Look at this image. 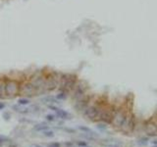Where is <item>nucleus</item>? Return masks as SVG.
Returning <instances> with one entry per match:
<instances>
[{"instance_id": "17", "label": "nucleus", "mask_w": 157, "mask_h": 147, "mask_svg": "<svg viewBox=\"0 0 157 147\" xmlns=\"http://www.w3.org/2000/svg\"><path fill=\"white\" fill-rule=\"evenodd\" d=\"M149 141H150V138L145 136H141L139 138H137L136 143L139 144V145H140V146H145V145L148 144Z\"/></svg>"}, {"instance_id": "6", "label": "nucleus", "mask_w": 157, "mask_h": 147, "mask_svg": "<svg viewBox=\"0 0 157 147\" xmlns=\"http://www.w3.org/2000/svg\"><path fill=\"white\" fill-rule=\"evenodd\" d=\"M88 85L86 83V81H78V79L76 85L74 86L73 90L70 93L71 99H72L73 102L77 101L82 97H84L85 94H88Z\"/></svg>"}, {"instance_id": "23", "label": "nucleus", "mask_w": 157, "mask_h": 147, "mask_svg": "<svg viewBox=\"0 0 157 147\" xmlns=\"http://www.w3.org/2000/svg\"><path fill=\"white\" fill-rule=\"evenodd\" d=\"M44 118H45V121L48 123H54L57 120V117L55 116V114H47Z\"/></svg>"}, {"instance_id": "32", "label": "nucleus", "mask_w": 157, "mask_h": 147, "mask_svg": "<svg viewBox=\"0 0 157 147\" xmlns=\"http://www.w3.org/2000/svg\"><path fill=\"white\" fill-rule=\"evenodd\" d=\"M30 147H43V146L40 144H37V143H33V144L30 145Z\"/></svg>"}, {"instance_id": "25", "label": "nucleus", "mask_w": 157, "mask_h": 147, "mask_svg": "<svg viewBox=\"0 0 157 147\" xmlns=\"http://www.w3.org/2000/svg\"><path fill=\"white\" fill-rule=\"evenodd\" d=\"M54 136H55V133L53 130H51V129H46L44 132H42V136H44V137L51 138V137H54Z\"/></svg>"}, {"instance_id": "15", "label": "nucleus", "mask_w": 157, "mask_h": 147, "mask_svg": "<svg viewBox=\"0 0 157 147\" xmlns=\"http://www.w3.org/2000/svg\"><path fill=\"white\" fill-rule=\"evenodd\" d=\"M12 110L14 111V112L18 113V114H21V115H27L30 114V110H29V107L26 108V107H24L22 105H19V104H15V105H12Z\"/></svg>"}, {"instance_id": "16", "label": "nucleus", "mask_w": 157, "mask_h": 147, "mask_svg": "<svg viewBox=\"0 0 157 147\" xmlns=\"http://www.w3.org/2000/svg\"><path fill=\"white\" fill-rule=\"evenodd\" d=\"M49 129H50V126L47 124V123H44V122L35 124L33 128L34 130H35V132H39V133H42V132H44V130Z\"/></svg>"}, {"instance_id": "10", "label": "nucleus", "mask_w": 157, "mask_h": 147, "mask_svg": "<svg viewBox=\"0 0 157 147\" xmlns=\"http://www.w3.org/2000/svg\"><path fill=\"white\" fill-rule=\"evenodd\" d=\"M115 109H116V107L114 105H110L106 103V105L103 107V109H102V112L100 114L98 122H103L105 124L110 125L111 124L112 119H113L114 113H115Z\"/></svg>"}, {"instance_id": "19", "label": "nucleus", "mask_w": 157, "mask_h": 147, "mask_svg": "<svg viewBox=\"0 0 157 147\" xmlns=\"http://www.w3.org/2000/svg\"><path fill=\"white\" fill-rule=\"evenodd\" d=\"M68 96H69V94L68 93H66V92H63V91H59V92L56 94V97L59 101H64V100H66L67 98H68Z\"/></svg>"}, {"instance_id": "13", "label": "nucleus", "mask_w": 157, "mask_h": 147, "mask_svg": "<svg viewBox=\"0 0 157 147\" xmlns=\"http://www.w3.org/2000/svg\"><path fill=\"white\" fill-rule=\"evenodd\" d=\"M98 143L104 147H120L122 145L120 141L113 139V138H105V139L100 140Z\"/></svg>"}, {"instance_id": "18", "label": "nucleus", "mask_w": 157, "mask_h": 147, "mask_svg": "<svg viewBox=\"0 0 157 147\" xmlns=\"http://www.w3.org/2000/svg\"><path fill=\"white\" fill-rule=\"evenodd\" d=\"M10 142H12V139L10 137L5 136H1V134H0V147L5 146L8 143H10Z\"/></svg>"}, {"instance_id": "2", "label": "nucleus", "mask_w": 157, "mask_h": 147, "mask_svg": "<svg viewBox=\"0 0 157 147\" xmlns=\"http://www.w3.org/2000/svg\"><path fill=\"white\" fill-rule=\"evenodd\" d=\"M4 82H5V99H13L19 96L22 81L9 77H4Z\"/></svg>"}, {"instance_id": "34", "label": "nucleus", "mask_w": 157, "mask_h": 147, "mask_svg": "<svg viewBox=\"0 0 157 147\" xmlns=\"http://www.w3.org/2000/svg\"><path fill=\"white\" fill-rule=\"evenodd\" d=\"M151 143L153 144V145H157V139H153L152 141H150Z\"/></svg>"}, {"instance_id": "1", "label": "nucleus", "mask_w": 157, "mask_h": 147, "mask_svg": "<svg viewBox=\"0 0 157 147\" xmlns=\"http://www.w3.org/2000/svg\"><path fill=\"white\" fill-rule=\"evenodd\" d=\"M105 105L106 102L103 100H96L93 103L90 102L89 105L86 107V109L82 112V116L90 122L97 123L98 120H99L102 109H103Z\"/></svg>"}, {"instance_id": "28", "label": "nucleus", "mask_w": 157, "mask_h": 147, "mask_svg": "<svg viewBox=\"0 0 157 147\" xmlns=\"http://www.w3.org/2000/svg\"><path fill=\"white\" fill-rule=\"evenodd\" d=\"M62 147H76L74 141H64L62 143Z\"/></svg>"}, {"instance_id": "22", "label": "nucleus", "mask_w": 157, "mask_h": 147, "mask_svg": "<svg viewBox=\"0 0 157 147\" xmlns=\"http://www.w3.org/2000/svg\"><path fill=\"white\" fill-rule=\"evenodd\" d=\"M108 126L109 125L105 124V123H103V122H97L96 123V128L99 129V130H101V132H104V130L107 129Z\"/></svg>"}, {"instance_id": "7", "label": "nucleus", "mask_w": 157, "mask_h": 147, "mask_svg": "<svg viewBox=\"0 0 157 147\" xmlns=\"http://www.w3.org/2000/svg\"><path fill=\"white\" fill-rule=\"evenodd\" d=\"M136 126V116L131 110L129 111V113L126 117V120L124 122V124L122 125L121 129L119 132H121L124 134H131L135 132Z\"/></svg>"}, {"instance_id": "33", "label": "nucleus", "mask_w": 157, "mask_h": 147, "mask_svg": "<svg viewBox=\"0 0 157 147\" xmlns=\"http://www.w3.org/2000/svg\"><path fill=\"white\" fill-rule=\"evenodd\" d=\"M6 107L5 105V103H3V102H0V110H3L4 108Z\"/></svg>"}, {"instance_id": "30", "label": "nucleus", "mask_w": 157, "mask_h": 147, "mask_svg": "<svg viewBox=\"0 0 157 147\" xmlns=\"http://www.w3.org/2000/svg\"><path fill=\"white\" fill-rule=\"evenodd\" d=\"M5 147H18V145L14 143V142H10V143H8Z\"/></svg>"}, {"instance_id": "8", "label": "nucleus", "mask_w": 157, "mask_h": 147, "mask_svg": "<svg viewBox=\"0 0 157 147\" xmlns=\"http://www.w3.org/2000/svg\"><path fill=\"white\" fill-rule=\"evenodd\" d=\"M20 95L23 97L27 98H33L34 96H38L37 90L34 86V85L31 83L29 79H24L21 82V87H20Z\"/></svg>"}, {"instance_id": "27", "label": "nucleus", "mask_w": 157, "mask_h": 147, "mask_svg": "<svg viewBox=\"0 0 157 147\" xmlns=\"http://www.w3.org/2000/svg\"><path fill=\"white\" fill-rule=\"evenodd\" d=\"M46 147H62V143H60V142L58 141H53V142L47 143Z\"/></svg>"}, {"instance_id": "31", "label": "nucleus", "mask_w": 157, "mask_h": 147, "mask_svg": "<svg viewBox=\"0 0 157 147\" xmlns=\"http://www.w3.org/2000/svg\"><path fill=\"white\" fill-rule=\"evenodd\" d=\"M21 123H24V122H26V123H33V121H30V120H27V119H20L19 120Z\"/></svg>"}, {"instance_id": "14", "label": "nucleus", "mask_w": 157, "mask_h": 147, "mask_svg": "<svg viewBox=\"0 0 157 147\" xmlns=\"http://www.w3.org/2000/svg\"><path fill=\"white\" fill-rule=\"evenodd\" d=\"M40 101L43 103V104H45L46 106L48 105H58L60 101L58 100V99L55 97V96H52V95H45V96H43Z\"/></svg>"}, {"instance_id": "5", "label": "nucleus", "mask_w": 157, "mask_h": 147, "mask_svg": "<svg viewBox=\"0 0 157 147\" xmlns=\"http://www.w3.org/2000/svg\"><path fill=\"white\" fill-rule=\"evenodd\" d=\"M45 75H46L45 72H43V71H38V72H35L33 75H30V78H27L31 83H33L35 88H37L38 96L39 95L46 94L45 89H44Z\"/></svg>"}, {"instance_id": "20", "label": "nucleus", "mask_w": 157, "mask_h": 147, "mask_svg": "<svg viewBox=\"0 0 157 147\" xmlns=\"http://www.w3.org/2000/svg\"><path fill=\"white\" fill-rule=\"evenodd\" d=\"M17 104L19 105H22V106H26V105H29L30 104V98H27V97H21L18 100Z\"/></svg>"}, {"instance_id": "11", "label": "nucleus", "mask_w": 157, "mask_h": 147, "mask_svg": "<svg viewBox=\"0 0 157 147\" xmlns=\"http://www.w3.org/2000/svg\"><path fill=\"white\" fill-rule=\"evenodd\" d=\"M91 102V96L89 94H85L84 97H82L78 100L74 102V109L77 111L78 113H82L86 109V107L89 105Z\"/></svg>"}, {"instance_id": "4", "label": "nucleus", "mask_w": 157, "mask_h": 147, "mask_svg": "<svg viewBox=\"0 0 157 147\" xmlns=\"http://www.w3.org/2000/svg\"><path fill=\"white\" fill-rule=\"evenodd\" d=\"M130 110L131 109H130V107H128L127 105H122L120 107H116L115 113H114V116L110 126H111L113 129H115L116 130H120L121 126L124 124L126 117H127Z\"/></svg>"}, {"instance_id": "29", "label": "nucleus", "mask_w": 157, "mask_h": 147, "mask_svg": "<svg viewBox=\"0 0 157 147\" xmlns=\"http://www.w3.org/2000/svg\"><path fill=\"white\" fill-rule=\"evenodd\" d=\"M62 129L64 130V132H66V133H76V129H71V128H66V126H63Z\"/></svg>"}, {"instance_id": "24", "label": "nucleus", "mask_w": 157, "mask_h": 147, "mask_svg": "<svg viewBox=\"0 0 157 147\" xmlns=\"http://www.w3.org/2000/svg\"><path fill=\"white\" fill-rule=\"evenodd\" d=\"M2 118L5 122H9L12 118V113L10 112V111H4V112L2 113Z\"/></svg>"}, {"instance_id": "26", "label": "nucleus", "mask_w": 157, "mask_h": 147, "mask_svg": "<svg viewBox=\"0 0 157 147\" xmlns=\"http://www.w3.org/2000/svg\"><path fill=\"white\" fill-rule=\"evenodd\" d=\"M74 143L76 145V147H85V146L89 145L88 142L85 140H75Z\"/></svg>"}, {"instance_id": "12", "label": "nucleus", "mask_w": 157, "mask_h": 147, "mask_svg": "<svg viewBox=\"0 0 157 147\" xmlns=\"http://www.w3.org/2000/svg\"><path fill=\"white\" fill-rule=\"evenodd\" d=\"M50 110H52L54 114H55V116H56L58 119H60V120L62 121H70V120H72L73 119V115L69 113V112H67V111L65 110H63L61 108H59V107H57L56 105H48L47 106Z\"/></svg>"}, {"instance_id": "9", "label": "nucleus", "mask_w": 157, "mask_h": 147, "mask_svg": "<svg viewBox=\"0 0 157 147\" xmlns=\"http://www.w3.org/2000/svg\"><path fill=\"white\" fill-rule=\"evenodd\" d=\"M143 132L149 138L157 136V121L154 117L149 118L143 123Z\"/></svg>"}, {"instance_id": "3", "label": "nucleus", "mask_w": 157, "mask_h": 147, "mask_svg": "<svg viewBox=\"0 0 157 147\" xmlns=\"http://www.w3.org/2000/svg\"><path fill=\"white\" fill-rule=\"evenodd\" d=\"M78 81V77L75 74H61L60 81H59L58 90L66 92L70 95L71 91L73 90L74 86Z\"/></svg>"}, {"instance_id": "35", "label": "nucleus", "mask_w": 157, "mask_h": 147, "mask_svg": "<svg viewBox=\"0 0 157 147\" xmlns=\"http://www.w3.org/2000/svg\"><path fill=\"white\" fill-rule=\"evenodd\" d=\"M152 147H157V145H153Z\"/></svg>"}, {"instance_id": "21", "label": "nucleus", "mask_w": 157, "mask_h": 147, "mask_svg": "<svg viewBox=\"0 0 157 147\" xmlns=\"http://www.w3.org/2000/svg\"><path fill=\"white\" fill-rule=\"evenodd\" d=\"M78 129L80 130L81 133H94L91 129L88 128V126H78Z\"/></svg>"}]
</instances>
